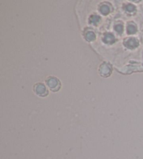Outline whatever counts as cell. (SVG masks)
<instances>
[{
	"instance_id": "6da1fadb",
	"label": "cell",
	"mask_w": 143,
	"mask_h": 159,
	"mask_svg": "<svg viewBox=\"0 0 143 159\" xmlns=\"http://www.w3.org/2000/svg\"><path fill=\"white\" fill-rule=\"evenodd\" d=\"M124 45L128 48L133 49L137 47L139 45V43L137 42V40L136 39H135V38H130V39L126 41Z\"/></svg>"
},
{
	"instance_id": "7a4b0ae2",
	"label": "cell",
	"mask_w": 143,
	"mask_h": 159,
	"mask_svg": "<svg viewBox=\"0 0 143 159\" xmlns=\"http://www.w3.org/2000/svg\"><path fill=\"white\" fill-rule=\"evenodd\" d=\"M47 83H48V85L49 86V87H50L51 89L53 90H57L59 87V81L55 78H53V77L50 78L49 79H48Z\"/></svg>"
},
{
	"instance_id": "3957f363",
	"label": "cell",
	"mask_w": 143,
	"mask_h": 159,
	"mask_svg": "<svg viewBox=\"0 0 143 159\" xmlns=\"http://www.w3.org/2000/svg\"><path fill=\"white\" fill-rule=\"evenodd\" d=\"M35 91L38 95H42V96H44V95H46L47 94V90L46 89V87L44 86V85L41 84H37V86H35Z\"/></svg>"
},
{
	"instance_id": "277c9868",
	"label": "cell",
	"mask_w": 143,
	"mask_h": 159,
	"mask_svg": "<svg viewBox=\"0 0 143 159\" xmlns=\"http://www.w3.org/2000/svg\"><path fill=\"white\" fill-rule=\"evenodd\" d=\"M103 40V42L106 43H113L115 42V37L110 33H108L105 34Z\"/></svg>"
},
{
	"instance_id": "5b68a950",
	"label": "cell",
	"mask_w": 143,
	"mask_h": 159,
	"mask_svg": "<svg viewBox=\"0 0 143 159\" xmlns=\"http://www.w3.org/2000/svg\"><path fill=\"white\" fill-rule=\"evenodd\" d=\"M110 72H111V69L109 65H104L103 66H102L101 68V75L103 76L109 75L110 74Z\"/></svg>"
},
{
	"instance_id": "8992f818",
	"label": "cell",
	"mask_w": 143,
	"mask_h": 159,
	"mask_svg": "<svg viewBox=\"0 0 143 159\" xmlns=\"http://www.w3.org/2000/svg\"><path fill=\"white\" fill-rule=\"evenodd\" d=\"M100 11L101 12L102 14L107 15V14H108L110 11V8L108 5L103 4L100 8Z\"/></svg>"
},
{
	"instance_id": "52a82bcc",
	"label": "cell",
	"mask_w": 143,
	"mask_h": 159,
	"mask_svg": "<svg viewBox=\"0 0 143 159\" xmlns=\"http://www.w3.org/2000/svg\"><path fill=\"white\" fill-rule=\"evenodd\" d=\"M85 38L87 41H93L96 39V35L93 32L89 31L87 32L86 34H85Z\"/></svg>"
},
{
	"instance_id": "ba28073f",
	"label": "cell",
	"mask_w": 143,
	"mask_h": 159,
	"mask_svg": "<svg viewBox=\"0 0 143 159\" xmlns=\"http://www.w3.org/2000/svg\"><path fill=\"white\" fill-rule=\"evenodd\" d=\"M101 20V18L97 15H92L89 18L90 23L93 24H97Z\"/></svg>"
},
{
	"instance_id": "9c48e42d",
	"label": "cell",
	"mask_w": 143,
	"mask_h": 159,
	"mask_svg": "<svg viewBox=\"0 0 143 159\" xmlns=\"http://www.w3.org/2000/svg\"><path fill=\"white\" fill-rule=\"evenodd\" d=\"M127 31L128 34H135L137 32V27L135 25H129L127 27Z\"/></svg>"
},
{
	"instance_id": "30bf717a",
	"label": "cell",
	"mask_w": 143,
	"mask_h": 159,
	"mask_svg": "<svg viewBox=\"0 0 143 159\" xmlns=\"http://www.w3.org/2000/svg\"><path fill=\"white\" fill-rule=\"evenodd\" d=\"M126 9L128 12H133L136 10V7H135L134 5L133 4H128L126 7Z\"/></svg>"
},
{
	"instance_id": "8fae6325",
	"label": "cell",
	"mask_w": 143,
	"mask_h": 159,
	"mask_svg": "<svg viewBox=\"0 0 143 159\" xmlns=\"http://www.w3.org/2000/svg\"><path fill=\"white\" fill-rule=\"evenodd\" d=\"M115 30L119 33H122V32L123 31V26L122 25H117L115 27Z\"/></svg>"
}]
</instances>
